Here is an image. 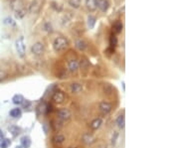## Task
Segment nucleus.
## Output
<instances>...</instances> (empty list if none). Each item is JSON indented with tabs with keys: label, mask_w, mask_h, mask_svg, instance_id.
<instances>
[{
	"label": "nucleus",
	"mask_w": 179,
	"mask_h": 148,
	"mask_svg": "<svg viewBox=\"0 0 179 148\" xmlns=\"http://www.w3.org/2000/svg\"><path fill=\"white\" fill-rule=\"evenodd\" d=\"M69 45H70L69 40L65 37L60 36V37H57L54 40V42H53V49H54L55 52L60 53L62 51L66 50V49L69 47Z\"/></svg>",
	"instance_id": "obj_1"
},
{
	"label": "nucleus",
	"mask_w": 179,
	"mask_h": 148,
	"mask_svg": "<svg viewBox=\"0 0 179 148\" xmlns=\"http://www.w3.org/2000/svg\"><path fill=\"white\" fill-rule=\"evenodd\" d=\"M15 48H16V52L18 54V56L21 59H23L26 55V46H25V42H24V38L23 37H19L17 40L15 41Z\"/></svg>",
	"instance_id": "obj_2"
},
{
	"label": "nucleus",
	"mask_w": 179,
	"mask_h": 148,
	"mask_svg": "<svg viewBox=\"0 0 179 148\" xmlns=\"http://www.w3.org/2000/svg\"><path fill=\"white\" fill-rule=\"evenodd\" d=\"M52 101L55 103H57V105H63V103L66 101L65 92H63L62 90H59V88H56V90L53 92Z\"/></svg>",
	"instance_id": "obj_3"
},
{
	"label": "nucleus",
	"mask_w": 179,
	"mask_h": 148,
	"mask_svg": "<svg viewBox=\"0 0 179 148\" xmlns=\"http://www.w3.org/2000/svg\"><path fill=\"white\" fill-rule=\"evenodd\" d=\"M72 117V111L67 107H62L57 110V118L61 121H68Z\"/></svg>",
	"instance_id": "obj_4"
},
{
	"label": "nucleus",
	"mask_w": 179,
	"mask_h": 148,
	"mask_svg": "<svg viewBox=\"0 0 179 148\" xmlns=\"http://www.w3.org/2000/svg\"><path fill=\"white\" fill-rule=\"evenodd\" d=\"M113 108H114V105L110 101H101L99 102V110L101 113H104V114H109V113H110Z\"/></svg>",
	"instance_id": "obj_5"
},
{
	"label": "nucleus",
	"mask_w": 179,
	"mask_h": 148,
	"mask_svg": "<svg viewBox=\"0 0 179 148\" xmlns=\"http://www.w3.org/2000/svg\"><path fill=\"white\" fill-rule=\"evenodd\" d=\"M43 6V0H32V2L29 5V12L32 14L39 13Z\"/></svg>",
	"instance_id": "obj_6"
},
{
	"label": "nucleus",
	"mask_w": 179,
	"mask_h": 148,
	"mask_svg": "<svg viewBox=\"0 0 179 148\" xmlns=\"http://www.w3.org/2000/svg\"><path fill=\"white\" fill-rule=\"evenodd\" d=\"M45 52V47L43 45V43L37 42L35 44H33L31 47V53L35 56H42Z\"/></svg>",
	"instance_id": "obj_7"
},
{
	"label": "nucleus",
	"mask_w": 179,
	"mask_h": 148,
	"mask_svg": "<svg viewBox=\"0 0 179 148\" xmlns=\"http://www.w3.org/2000/svg\"><path fill=\"white\" fill-rule=\"evenodd\" d=\"M66 141V137L62 134V133H57L52 137V142L53 144L56 146H61L63 143Z\"/></svg>",
	"instance_id": "obj_8"
},
{
	"label": "nucleus",
	"mask_w": 179,
	"mask_h": 148,
	"mask_svg": "<svg viewBox=\"0 0 179 148\" xmlns=\"http://www.w3.org/2000/svg\"><path fill=\"white\" fill-rule=\"evenodd\" d=\"M82 141L87 145H91L96 141V137L92 134L91 132H86L83 134V136H82Z\"/></svg>",
	"instance_id": "obj_9"
},
{
	"label": "nucleus",
	"mask_w": 179,
	"mask_h": 148,
	"mask_svg": "<svg viewBox=\"0 0 179 148\" xmlns=\"http://www.w3.org/2000/svg\"><path fill=\"white\" fill-rule=\"evenodd\" d=\"M83 85L80 83H72L70 85V92L74 95H78L83 92Z\"/></svg>",
	"instance_id": "obj_10"
},
{
	"label": "nucleus",
	"mask_w": 179,
	"mask_h": 148,
	"mask_svg": "<svg viewBox=\"0 0 179 148\" xmlns=\"http://www.w3.org/2000/svg\"><path fill=\"white\" fill-rule=\"evenodd\" d=\"M68 69L71 73H76L80 69L79 66V61L76 60V59H72L69 62H68Z\"/></svg>",
	"instance_id": "obj_11"
},
{
	"label": "nucleus",
	"mask_w": 179,
	"mask_h": 148,
	"mask_svg": "<svg viewBox=\"0 0 179 148\" xmlns=\"http://www.w3.org/2000/svg\"><path fill=\"white\" fill-rule=\"evenodd\" d=\"M96 7L100 8L101 11L106 12L110 8V2L108 0H96Z\"/></svg>",
	"instance_id": "obj_12"
},
{
	"label": "nucleus",
	"mask_w": 179,
	"mask_h": 148,
	"mask_svg": "<svg viewBox=\"0 0 179 148\" xmlns=\"http://www.w3.org/2000/svg\"><path fill=\"white\" fill-rule=\"evenodd\" d=\"M103 124V119L101 117H96L95 119H93L90 123V128L92 130H98L99 128Z\"/></svg>",
	"instance_id": "obj_13"
},
{
	"label": "nucleus",
	"mask_w": 179,
	"mask_h": 148,
	"mask_svg": "<svg viewBox=\"0 0 179 148\" xmlns=\"http://www.w3.org/2000/svg\"><path fill=\"white\" fill-rule=\"evenodd\" d=\"M20 143H21V146L23 148H30L31 144H32V139L31 137L29 135H24L21 137V140H20Z\"/></svg>",
	"instance_id": "obj_14"
},
{
	"label": "nucleus",
	"mask_w": 179,
	"mask_h": 148,
	"mask_svg": "<svg viewBox=\"0 0 179 148\" xmlns=\"http://www.w3.org/2000/svg\"><path fill=\"white\" fill-rule=\"evenodd\" d=\"M24 101H25V97L20 93H16L12 96V102L16 105H21Z\"/></svg>",
	"instance_id": "obj_15"
},
{
	"label": "nucleus",
	"mask_w": 179,
	"mask_h": 148,
	"mask_svg": "<svg viewBox=\"0 0 179 148\" xmlns=\"http://www.w3.org/2000/svg\"><path fill=\"white\" fill-rule=\"evenodd\" d=\"M86 7L90 12L96 10V0H86Z\"/></svg>",
	"instance_id": "obj_16"
},
{
	"label": "nucleus",
	"mask_w": 179,
	"mask_h": 148,
	"mask_svg": "<svg viewBox=\"0 0 179 148\" xmlns=\"http://www.w3.org/2000/svg\"><path fill=\"white\" fill-rule=\"evenodd\" d=\"M9 115L12 118H20L22 116V110L20 107H14L9 112Z\"/></svg>",
	"instance_id": "obj_17"
},
{
	"label": "nucleus",
	"mask_w": 179,
	"mask_h": 148,
	"mask_svg": "<svg viewBox=\"0 0 179 148\" xmlns=\"http://www.w3.org/2000/svg\"><path fill=\"white\" fill-rule=\"evenodd\" d=\"M75 47L78 49L79 51L81 52H84L86 49H87V43L82 40V39H79V40H77L76 43H75Z\"/></svg>",
	"instance_id": "obj_18"
},
{
	"label": "nucleus",
	"mask_w": 179,
	"mask_h": 148,
	"mask_svg": "<svg viewBox=\"0 0 179 148\" xmlns=\"http://www.w3.org/2000/svg\"><path fill=\"white\" fill-rule=\"evenodd\" d=\"M52 128H53V130H54L55 132H59L61 129H62V127H63V121L61 120H53L52 121Z\"/></svg>",
	"instance_id": "obj_19"
},
{
	"label": "nucleus",
	"mask_w": 179,
	"mask_h": 148,
	"mask_svg": "<svg viewBox=\"0 0 179 148\" xmlns=\"http://www.w3.org/2000/svg\"><path fill=\"white\" fill-rule=\"evenodd\" d=\"M123 28V23L120 22V21L114 22V25H113V30H114V32L115 34L122 33Z\"/></svg>",
	"instance_id": "obj_20"
},
{
	"label": "nucleus",
	"mask_w": 179,
	"mask_h": 148,
	"mask_svg": "<svg viewBox=\"0 0 179 148\" xmlns=\"http://www.w3.org/2000/svg\"><path fill=\"white\" fill-rule=\"evenodd\" d=\"M8 130H9V132H10L14 137L18 136L19 134H20V132H21L20 127H18V126H16V125L9 126V127H8Z\"/></svg>",
	"instance_id": "obj_21"
},
{
	"label": "nucleus",
	"mask_w": 179,
	"mask_h": 148,
	"mask_svg": "<svg viewBox=\"0 0 179 148\" xmlns=\"http://www.w3.org/2000/svg\"><path fill=\"white\" fill-rule=\"evenodd\" d=\"M79 66L83 70H88V68L90 67V62L88 61V59L86 57H83L81 59V61L79 62Z\"/></svg>",
	"instance_id": "obj_22"
},
{
	"label": "nucleus",
	"mask_w": 179,
	"mask_h": 148,
	"mask_svg": "<svg viewBox=\"0 0 179 148\" xmlns=\"http://www.w3.org/2000/svg\"><path fill=\"white\" fill-rule=\"evenodd\" d=\"M117 124L119 126V128L123 129L124 128L125 125V118H124V114H119L117 118Z\"/></svg>",
	"instance_id": "obj_23"
},
{
	"label": "nucleus",
	"mask_w": 179,
	"mask_h": 148,
	"mask_svg": "<svg viewBox=\"0 0 179 148\" xmlns=\"http://www.w3.org/2000/svg\"><path fill=\"white\" fill-rule=\"evenodd\" d=\"M104 92H105V95L112 96V95H114V87L110 86V83H105V85H104Z\"/></svg>",
	"instance_id": "obj_24"
},
{
	"label": "nucleus",
	"mask_w": 179,
	"mask_h": 148,
	"mask_svg": "<svg viewBox=\"0 0 179 148\" xmlns=\"http://www.w3.org/2000/svg\"><path fill=\"white\" fill-rule=\"evenodd\" d=\"M118 37L115 36V34H112V35L110 36V47H112V48H115L118 46Z\"/></svg>",
	"instance_id": "obj_25"
},
{
	"label": "nucleus",
	"mask_w": 179,
	"mask_h": 148,
	"mask_svg": "<svg viewBox=\"0 0 179 148\" xmlns=\"http://www.w3.org/2000/svg\"><path fill=\"white\" fill-rule=\"evenodd\" d=\"M96 23V18L94 15H89L88 17V27L90 29H94Z\"/></svg>",
	"instance_id": "obj_26"
},
{
	"label": "nucleus",
	"mask_w": 179,
	"mask_h": 148,
	"mask_svg": "<svg viewBox=\"0 0 179 148\" xmlns=\"http://www.w3.org/2000/svg\"><path fill=\"white\" fill-rule=\"evenodd\" d=\"M46 108H47V102H41L37 106V112L39 114H46Z\"/></svg>",
	"instance_id": "obj_27"
},
{
	"label": "nucleus",
	"mask_w": 179,
	"mask_h": 148,
	"mask_svg": "<svg viewBox=\"0 0 179 148\" xmlns=\"http://www.w3.org/2000/svg\"><path fill=\"white\" fill-rule=\"evenodd\" d=\"M69 5L71 6V7H73V8H75V9H78V8H80V6H81V0H69Z\"/></svg>",
	"instance_id": "obj_28"
},
{
	"label": "nucleus",
	"mask_w": 179,
	"mask_h": 148,
	"mask_svg": "<svg viewBox=\"0 0 179 148\" xmlns=\"http://www.w3.org/2000/svg\"><path fill=\"white\" fill-rule=\"evenodd\" d=\"M11 145V140L8 138H3L2 141L0 142V148H8Z\"/></svg>",
	"instance_id": "obj_29"
},
{
	"label": "nucleus",
	"mask_w": 179,
	"mask_h": 148,
	"mask_svg": "<svg viewBox=\"0 0 179 148\" xmlns=\"http://www.w3.org/2000/svg\"><path fill=\"white\" fill-rule=\"evenodd\" d=\"M26 13H27L26 8H22V9H20V10H18V11L15 12V16H16L18 19H22L24 16L26 15Z\"/></svg>",
	"instance_id": "obj_30"
},
{
	"label": "nucleus",
	"mask_w": 179,
	"mask_h": 148,
	"mask_svg": "<svg viewBox=\"0 0 179 148\" xmlns=\"http://www.w3.org/2000/svg\"><path fill=\"white\" fill-rule=\"evenodd\" d=\"M8 77V73L4 69H0V82L4 81Z\"/></svg>",
	"instance_id": "obj_31"
},
{
	"label": "nucleus",
	"mask_w": 179,
	"mask_h": 148,
	"mask_svg": "<svg viewBox=\"0 0 179 148\" xmlns=\"http://www.w3.org/2000/svg\"><path fill=\"white\" fill-rule=\"evenodd\" d=\"M4 23L7 24V25H9V26H15L16 25V22L10 17H7V18L4 19Z\"/></svg>",
	"instance_id": "obj_32"
},
{
	"label": "nucleus",
	"mask_w": 179,
	"mask_h": 148,
	"mask_svg": "<svg viewBox=\"0 0 179 148\" xmlns=\"http://www.w3.org/2000/svg\"><path fill=\"white\" fill-rule=\"evenodd\" d=\"M53 110H54V106L51 102H47V108H46V114H49V113H52Z\"/></svg>",
	"instance_id": "obj_33"
},
{
	"label": "nucleus",
	"mask_w": 179,
	"mask_h": 148,
	"mask_svg": "<svg viewBox=\"0 0 179 148\" xmlns=\"http://www.w3.org/2000/svg\"><path fill=\"white\" fill-rule=\"evenodd\" d=\"M52 8L55 9L56 11H61L62 10V5H60V4H58L57 2H52Z\"/></svg>",
	"instance_id": "obj_34"
},
{
	"label": "nucleus",
	"mask_w": 179,
	"mask_h": 148,
	"mask_svg": "<svg viewBox=\"0 0 179 148\" xmlns=\"http://www.w3.org/2000/svg\"><path fill=\"white\" fill-rule=\"evenodd\" d=\"M21 105H22L23 108H25V110H26V108H29L32 105V102L30 101H28V100H25V101H23V103H22Z\"/></svg>",
	"instance_id": "obj_35"
},
{
	"label": "nucleus",
	"mask_w": 179,
	"mask_h": 148,
	"mask_svg": "<svg viewBox=\"0 0 179 148\" xmlns=\"http://www.w3.org/2000/svg\"><path fill=\"white\" fill-rule=\"evenodd\" d=\"M44 30L47 31V32H52V26H51V24L50 23H46L45 25H44Z\"/></svg>",
	"instance_id": "obj_36"
},
{
	"label": "nucleus",
	"mask_w": 179,
	"mask_h": 148,
	"mask_svg": "<svg viewBox=\"0 0 179 148\" xmlns=\"http://www.w3.org/2000/svg\"><path fill=\"white\" fill-rule=\"evenodd\" d=\"M3 138H5V137H4V133H3V131L1 129H0V142L2 141Z\"/></svg>",
	"instance_id": "obj_37"
},
{
	"label": "nucleus",
	"mask_w": 179,
	"mask_h": 148,
	"mask_svg": "<svg viewBox=\"0 0 179 148\" xmlns=\"http://www.w3.org/2000/svg\"><path fill=\"white\" fill-rule=\"evenodd\" d=\"M15 148H23V147H22L21 145H17V146H16Z\"/></svg>",
	"instance_id": "obj_38"
},
{
	"label": "nucleus",
	"mask_w": 179,
	"mask_h": 148,
	"mask_svg": "<svg viewBox=\"0 0 179 148\" xmlns=\"http://www.w3.org/2000/svg\"><path fill=\"white\" fill-rule=\"evenodd\" d=\"M99 148H106V147H105V146H104V147H99Z\"/></svg>",
	"instance_id": "obj_39"
},
{
	"label": "nucleus",
	"mask_w": 179,
	"mask_h": 148,
	"mask_svg": "<svg viewBox=\"0 0 179 148\" xmlns=\"http://www.w3.org/2000/svg\"><path fill=\"white\" fill-rule=\"evenodd\" d=\"M69 148H77V147H69Z\"/></svg>",
	"instance_id": "obj_40"
}]
</instances>
